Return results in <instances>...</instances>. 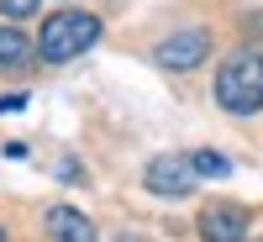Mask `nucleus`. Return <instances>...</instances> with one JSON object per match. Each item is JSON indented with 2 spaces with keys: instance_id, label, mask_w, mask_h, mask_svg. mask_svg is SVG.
Returning a JSON list of instances; mask_svg holds the SVG:
<instances>
[{
  "instance_id": "nucleus-4",
  "label": "nucleus",
  "mask_w": 263,
  "mask_h": 242,
  "mask_svg": "<svg viewBox=\"0 0 263 242\" xmlns=\"http://www.w3.org/2000/svg\"><path fill=\"white\" fill-rule=\"evenodd\" d=\"M205 53H211V32H205V27H184V32L163 37L153 58H158L163 69H195V63H200Z\"/></svg>"
},
{
  "instance_id": "nucleus-3",
  "label": "nucleus",
  "mask_w": 263,
  "mask_h": 242,
  "mask_svg": "<svg viewBox=\"0 0 263 242\" xmlns=\"http://www.w3.org/2000/svg\"><path fill=\"white\" fill-rule=\"evenodd\" d=\"M195 179H200V174H195V163L184 158V153H163V158H153L147 174H142V184L153 195H168V200H174V195H190Z\"/></svg>"
},
{
  "instance_id": "nucleus-11",
  "label": "nucleus",
  "mask_w": 263,
  "mask_h": 242,
  "mask_svg": "<svg viewBox=\"0 0 263 242\" xmlns=\"http://www.w3.org/2000/svg\"><path fill=\"white\" fill-rule=\"evenodd\" d=\"M0 242H6V232H0Z\"/></svg>"
},
{
  "instance_id": "nucleus-8",
  "label": "nucleus",
  "mask_w": 263,
  "mask_h": 242,
  "mask_svg": "<svg viewBox=\"0 0 263 242\" xmlns=\"http://www.w3.org/2000/svg\"><path fill=\"white\" fill-rule=\"evenodd\" d=\"M195 174H205V179H221V174H232V163L221 158V153H190Z\"/></svg>"
},
{
  "instance_id": "nucleus-10",
  "label": "nucleus",
  "mask_w": 263,
  "mask_h": 242,
  "mask_svg": "<svg viewBox=\"0 0 263 242\" xmlns=\"http://www.w3.org/2000/svg\"><path fill=\"white\" fill-rule=\"evenodd\" d=\"M21 105H27V95H0V116H6V111H21Z\"/></svg>"
},
{
  "instance_id": "nucleus-9",
  "label": "nucleus",
  "mask_w": 263,
  "mask_h": 242,
  "mask_svg": "<svg viewBox=\"0 0 263 242\" xmlns=\"http://www.w3.org/2000/svg\"><path fill=\"white\" fill-rule=\"evenodd\" d=\"M32 11H37V0H0V16H16L21 21V16H32Z\"/></svg>"
},
{
  "instance_id": "nucleus-1",
  "label": "nucleus",
  "mask_w": 263,
  "mask_h": 242,
  "mask_svg": "<svg viewBox=\"0 0 263 242\" xmlns=\"http://www.w3.org/2000/svg\"><path fill=\"white\" fill-rule=\"evenodd\" d=\"M95 42H100V16H90V11H53L42 21V32H37V53L48 63H69L79 53H90Z\"/></svg>"
},
{
  "instance_id": "nucleus-12",
  "label": "nucleus",
  "mask_w": 263,
  "mask_h": 242,
  "mask_svg": "<svg viewBox=\"0 0 263 242\" xmlns=\"http://www.w3.org/2000/svg\"><path fill=\"white\" fill-rule=\"evenodd\" d=\"M121 242H132V237H121Z\"/></svg>"
},
{
  "instance_id": "nucleus-7",
  "label": "nucleus",
  "mask_w": 263,
  "mask_h": 242,
  "mask_svg": "<svg viewBox=\"0 0 263 242\" xmlns=\"http://www.w3.org/2000/svg\"><path fill=\"white\" fill-rule=\"evenodd\" d=\"M32 63V42L21 27H0V74H16Z\"/></svg>"
},
{
  "instance_id": "nucleus-5",
  "label": "nucleus",
  "mask_w": 263,
  "mask_h": 242,
  "mask_svg": "<svg viewBox=\"0 0 263 242\" xmlns=\"http://www.w3.org/2000/svg\"><path fill=\"white\" fill-rule=\"evenodd\" d=\"M200 242H242L248 237V211L242 206H227V200H216L200 211Z\"/></svg>"
},
{
  "instance_id": "nucleus-6",
  "label": "nucleus",
  "mask_w": 263,
  "mask_h": 242,
  "mask_svg": "<svg viewBox=\"0 0 263 242\" xmlns=\"http://www.w3.org/2000/svg\"><path fill=\"white\" fill-rule=\"evenodd\" d=\"M48 237H53V242H95V227H90V216H84V211L53 206V211H48Z\"/></svg>"
},
{
  "instance_id": "nucleus-2",
  "label": "nucleus",
  "mask_w": 263,
  "mask_h": 242,
  "mask_svg": "<svg viewBox=\"0 0 263 242\" xmlns=\"http://www.w3.org/2000/svg\"><path fill=\"white\" fill-rule=\"evenodd\" d=\"M216 100L232 116H253L263 105V53H232L216 74Z\"/></svg>"
}]
</instances>
